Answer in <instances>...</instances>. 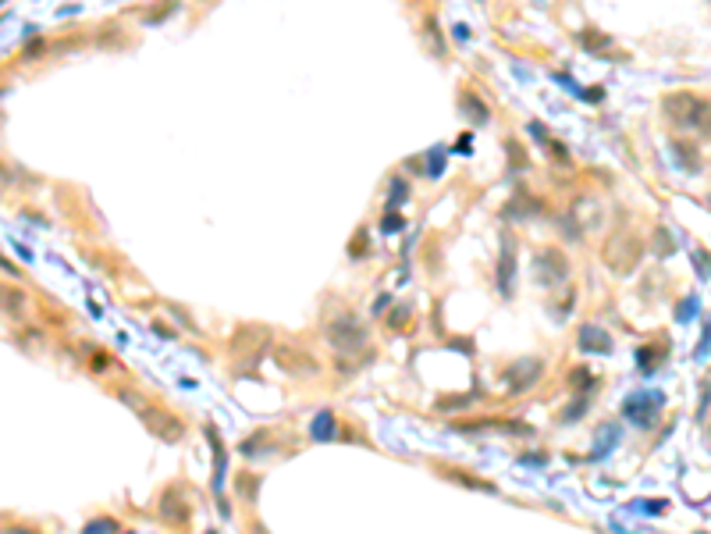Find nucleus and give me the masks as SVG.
Segmentation results:
<instances>
[{"mask_svg":"<svg viewBox=\"0 0 711 534\" xmlns=\"http://www.w3.org/2000/svg\"><path fill=\"white\" fill-rule=\"evenodd\" d=\"M327 339H331L335 353H359L366 346V328L356 325L352 317H335L327 325Z\"/></svg>","mask_w":711,"mask_h":534,"instance_id":"1","label":"nucleus"},{"mask_svg":"<svg viewBox=\"0 0 711 534\" xmlns=\"http://www.w3.org/2000/svg\"><path fill=\"white\" fill-rule=\"evenodd\" d=\"M711 111V103H704V100H697V96H690V93H672V96H665V115H669V122L672 125H700V118L697 115H707Z\"/></svg>","mask_w":711,"mask_h":534,"instance_id":"2","label":"nucleus"},{"mask_svg":"<svg viewBox=\"0 0 711 534\" xmlns=\"http://www.w3.org/2000/svg\"><path fill=\"white\" fill-rule=\"evenodd\" d=\"M160 516L171 527H189V502H185V492L178 485L160 492Z\"/></svg>","mask_w":711,"mask_h":534,"instance_id":"3","label":"nucleus"},{"mask_svg":"<svg viewBox=\"0 0 711 534\" xmlns=\"http://www.w3.org/2000/svg\"><path fill=\"white\" fill-rule=\"evenodd\" d=\"M274 360H278V367H281L285 374H303V378H310V374L320 370V363H317L310 353L295 349V346H278V349H274Z\"/></svg>","mask_w":711,"mask_h":534,"instance_id":"4","label":"nucleus"},{"mask_svg":"<svg viewBox=\"0 0 711 534\" xmlns=\"http://www.w3.org/2000/svg\"><path fill=\"white\" fill-rule=\"evenodd\" d=\"M512 282H516V242L505 232L502 235V260H498V289H502V296H512Z\"/></svg>","mask_w":711,"mask_h":534,"instance_id":"5","label":"nucleus"},{"mask_svg":"<svg viewBox=\"0 0 711 534\" xmlns=\"http://www.w3.org/2000/svg\"><path fill=\"white\" fill-rule=\"evenodd\" d=\"M142 417L153 424V435H160L164 442H178L182 438V420L178 417H171V413H164V410H157V413H149V410H142Z\"/></svg>","mask_w":711,"mask_h":534,"instance_id":"6","label":"nucleus"},{"mask_svg":"<svg viewBox=\"0 0 711 534\" xmlns=\"http://www.w3.org/2000/svg\"><path fill=\"white\" fill-rule=\"evenodd\" d=\"M25 306H29V299H25L22 289H15V285H0V310H4L8 317H25Z\"/></svg>","mask_w":711,"mask_h":534,"instance_id":"7","label":"nucleus"},{"mask_svg":"<svg viewBox=\"0 0 711 534\" xmlns=\"http://www.w3.org/2000/svg\"><path fill=\"white\" fill-rule=\"evenodd\" d=\"M537 271H552L555 282H562V278L569 275V260H566L559 249H544L540 260H537Z\"/></svg>","mask_w":711,"mask_h":534,"instance_id":"8","label":"nucleus"},{"mask_svg":"<svg viewBox=\"0 0 711 534\" xmlns=\"http://www.w3.org/2000/svg\"><path fill=\"white\" fill-rule=\"evenodd\" d=\"M580 342H590L587 349H609V346H612V339H609L605 332H597V328H583V332H580Z\"/></svg>","mask_w":711,"mask_h":534,"instance_id":"9","label":"nucleus"},{"mask_svg":"<svg viewBox=\"0 0 711 534\" xmlns=\"http://www.w3.org/2000/svg\"><path fill=\"white\" fill-rule=\"evenodd\" d=\"M331 427H335V417H331V413H320L317 424H313V438H331V435H335Z\"/></svg>","mask_w":711,"mask_h":534,"instance_id":"10","label":"nucleus"},{"mask_svg":"<svg viewBox=\"0 0 711 534\" xmlns=\"http://www.w3.org/2000/svg\"><path fill=\"white\" fill-rule=\"evenodd\" d=\"M576 39H580V43H583V46H590V50H597V46H605V43H609V39H605V36H594V29H587V32H580V36H576Z\"/></svg>","mask_w":711,"mask_h":534,"instance_id":"11","label":"nucleus"},{"mask_svg":"<svg viewBox=\"0 0 711 534\" xmlns=\"http://www.w3.org/2000/svg\"><path fill=\"white\" fill-rule=\"evenodd\" d=\"M463 103H466V107H473V111H477V122H487V107H484V103H480V100H477L473 93H470V96H463Z\"/></svg>","mask_w":711,"mask_h":534,"instance_id":"12","label":"nucleus"},{"mask_svg":"<svg viewBox=\"0 0 711 534\" xmlns=\"http://www.w3.org/2000/svg\"><path fill=\"white\" fill-rule=\"evenodd\" d=\"M402 196H406V182H402V178H395V185H392V207H399V203H402Z\"/></svg>","mask_w":711,"mask_h":534,"instance_id":"13","label":"nucleus"},{"mask_svg":"<svg viewBox=\"0 0 711 534\" xmlns=\"http://www.w3.org/2000/svg\"><path fill=\"white\" fill-rule=\"evenodd\" d=\"M107 530H114V523H111V520H103V523H89V527H86V534H107Z\"/></svg>","mask_w":711,"mask_h":534,"instance_id":"14","label":"nucleus"},{"mask_svg":"<svg viewBox=\"0 0 711 534\" xmlns=\"http://www.w3.org/2000/svg\"><path fill=\"white\" fill-rule=\"evenodd\" d=\"M0 178H11V175H8V168H4V164H0Z\"/></svg>","mask_w":711,"mask_h":534,"instance_id":"15","label":"nucleus"},{"mask_svg":"<svg viewBox=\"0 0 711 534\" xmlns=\"http://www.w3.org/2000/svg\"><path fill=\"white\" fill-rule=\"evenodd\" d=\"M253 534H263V527H260V523H253Z\"/></svg>","mask_w":711,"mask_h":534,"instance_id":"16","label":"nucleus"}]
</instances>
